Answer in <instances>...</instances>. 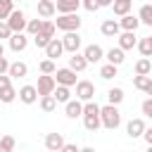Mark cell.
<instances>
[{
    "mask_svg": "<svg viewBox=\"0 0 152 152\" xmlns=\"http://www.w3.org/2000/svg\"><path fill=\"white\" fill-rule=\"evenodd\" d=\"M100 121H102V126L104 128H109V131H116L119 126H121V112H119V104H104V107H100Z\"/></svg>",
    "mask_w": 152,
    "mask_h": 152,
    "instance_id": "cell-1",
    "label": "cell"
},
{
    "mask_svg": "<svg viewBox=\"0 0 152 152\" xmlns=\"http://www.w3.org/2000/svg\"><path fill=\"white\" fill-rule=\"evenodd\" d=\"M55 26L59 31H78L81 28V17L78 12H66V14H59L55 19Z\"/></svg>",
    "mask_w": 152,
    "mask_h": 152,
    "instance_id": "cell-2",
    "label": "cell"
},
{
    "mask_svg": "<svg viewBox=\"0 0 152 152\" xmlns=\"http://www.w3.org/2000/svg\"><path fill=\"white\" fill-rule=\"evenodd\" d=\"M5 21H7V26L12 28V33H19V31H26V21H28V19H26V14H24L21 10H12Z\"/></svg>",
    "mask_w": 152,
    "mask_h": 152,
    "instance_id": "cell-3",
    "label": "cell"
},
{
    "mask_svg": "<svg viewBox=\"0 0 152 152\" xmlns=\"http://www.w3.org/2000/svg\"><path fill=\"white\" fill-rule=\"evenodd\" d=\"M62 45H64V52H78L81 50V33L78 31H64V38H62Z\"/></svg>",
    "mask_w": 152,
    "mask_h": 152,
    "instance_id": "cell-4",
    "label": "cell"
},
{
    "mask_svg": "<svg viewBox=\"0 0 152 152\" xmlns=\"http://www.w3.org/2000/svg\"><path fill=\"white\" fill-rule=\"evenodd\" d=\"M57 81H55V74H40L38 76V83H36V90H38V97L40 95H50L55 90Z\"/></svg>",
    "mask_w": 152,
    "mask_h": 152,
    "instance_id": "cell-5",
    "label": "cell"
},
{
    "mask_svg": "<svg viewBox=\"0 0 152 152\" xmlns=\"http://www.w3.org/2000/svg\"><path fill=\"white\" fill-rule=\"evenodd\" d=\"M76 97L81 100V102H88V100H93L95 97V83L93 81H76Z\"/></svg>",
    "mask_w": 152,
    "mask_h": 152,
    "instance_id": "cell-6",
    "label": "cell"
},
{
    "mask_svg": "<svg viewBox=\"0 0 152 152\" xmlns=\"http://www.w3.org/2000/svg\"><path fill=\"white\" fill-rule=\"evenodd\" d=\"M7 43H10V50H12V52H24V50L28 48V33H26V31L12 33V36L7 38Z\"/></svg>",
    "mask_w": 152,
    "mask_h": 152,
    "instance_id": "cell-7",
    "label": "cell"
},
{
    "mask_svg": "<svg viewBox=\"0 0 152 152\" xmlns=\"http://www.w3.org/2000/svg\"><path fill=\"white\" fill-rule=\"evenodd\" d=\"M55 81L59 86H76V71L71 66H64V69H55Z\"/></svg>",
    "mask_w": 152,
    "mask_h": 152,
    "instance_id": "cell-8",
    "label": "cell"
},
{
    "mask_svg": "<svg viewBox=\"0 0 152 152\" xmlns=\"http://www.w3.org/2000/svg\"><path fill=\"white\" fill-rule=\"evenodd\" d=\"M64 114H66V119H78V116H83V102H81L78 97L66 100V102H64Z\"/></svg>",
    "mask_w": 152,
    "mask_h": 152,
    "instance_id": "cell-9",
    "label": "cell"
},
{
    "mask_svg": "<svg viewBox=\"0 0 152 152\" xmlns=\"http://www.w3.org/2000/svg\"><path fill=\"white\" fill-rule=\"evenodd\" d=\"M43 50H45V57H50V59H59V57L64 55V45H62V38H50V43H48Z\"/></svg>",
    "mask_w": 152,
    "mask_h": 152,
    "instance_id": "cell-10",
    "label": "cell"
},
{
    "mask_svg": "<svg viewBox=\"0 0 152 152\" xmlns=\"http://www.w3.org/2000/svg\"><path fill=\"white\" fill-rule=\"evenodd\" d=\"M83 57L88 59V64H95V62L104 59V50H102L97 43H90V45H86V48H83Z\"/></svg>",
    "mask_w": 152,
    "mask_h": 152,
    "instance_id": "cell-11",
    "label": "cell"
},
{
    "mask_svg": "<svg viewBox=\"0 0 152 152\" xmlns=\"http://www.w3.org/2000/svg\"><path fill=\"white\" fill-rule=\"evenodd\" d=\"M119 48L126 52V50H133L135 48V43H138V36H135V31H119Z\"/></svg>",
    "mask_w": 152,
    "mask_h": 152,
    "instance_id": "cell-12",
    "label": "cell"
},
{
    "mask_svg": "<svg viewBox=\"0 0 152 152\" xmlns=\"http://www.w3.org/2000/svg\"><path fill=\"white\" fill-rule=\"evenodd\" d=\"M17 97L24 102V104H33V102H38V90H36V86H21L19 88V93H17Z\"/></svg>",
    "mask_w": 152,
    "mask_h": 152,
    "instance_id": "cell-13",
    "label": "cell"
},
{
    "mask_svg": "<svg viewBox=\"0 0 152 152\" xmlns=\"http://www.w3.org/2000/svg\"><path fill=\"white\" fill-rule=\"evenodd\" d=\"M142 131H145V121L140 116H135L126 124V135L128 138H142Z\"/></svg>",
    "mask_w": 152,
    "mask_h": 152,
    "instance_id": "cell-14",
    "label": "cell"
},
{
    "mask_svg": "<svg viewBox=\"0 0 152 152\" xmlns=\"http://www.w3.org/2000/svg\"><path fill=\"white\" fill-rule=\"evenodd\" d=\"M100 31H102V36H107V38H116L119 31H121V24H119V19H104L102 26H100Z\"/></svg>",
    "mask_w": 152,
    "mask_h": 152,
    "instance_id": "cell-15",
    "label": "cell"
},
{
    "mask_svg": "<svg viewBox=\"0 0 152 152\" xmlns=\"http://www.w3.org/2000/svg\"><path fill=\"white\" fill-rule=\"evenodd\" d=\"M45 147H48L50 152H59V150L64 147L62 133H48V135H45Z\"/></svg>",
    "mask_w": 152,
    "mask_h": 152,
    "instance_id": "cell-16",
    "label": "cell"
},
{
    "mask_svg": "<svg viewBox=\"0 0 152 152\" xmlns=\"http://www.w3.org/2000/svg\"><path fill=\"white\" fill-rule=\"evenodd\" d=\"M119 24H121V31H138V26H140V19H138V14H124L121 19H119Z\"/></svg>",
    "mask_w": 152,
    "mask_h": 152,
    "instance_id": "cell-17",
    "label": "cell"
},
{
    "mask_svg": "<svg viewBox=\"0 0 152 152\" xmlns=\"http://www.w3.org/2000/svg\"><path fill=\"white\" fill-rule=\"evenodd\" d=\"M104 59L112 62V64H116V66H121V64L126 62V55H124V50L116 45V48H109V50L104 52Z\"/></svg>",
    "mask_w": 152,
    "mask_h": 152,
    "instance_id": "cell-18",
    "label": "cell"
},
{
    "mask_svg": "<svg viewBox=\"0 0 152 152\" xmlns=\"http://www.w3.org/2000/svg\"><path fill=\"white\" fill-rule=\"evenodd\" d=\"M36 10H38V14L43 17V19H50V17H55V2L52 0H38L36 2Z\"/></svg>",
    "mask_w": 152,
    "mask_h": 152,
    "instance_id": "cell-19",
    "label": "cell"
},
{
    "mask_svg": "<svg viewBox=\"0 0 152 152\" xmlns=\"http://www.w3.org/2000/svg\"><path fill=\"white\" fill-rule=\"evenodd\" d=\"M81 7V0H57L55 2V10L59 14H66V12H78Z\"/></svg>",
    "mask_w": 152,
    "mask_h": 152,
    "instance_id": "cell-20",
    "label": "cell"
},
{
    "mask_svg": "<svg viewBox=\"0 0 152 152\" xmlns=\"http://www.w3.org/2000/svg\"><path fill=\"white\" fill-rule=\"evenodd\" d=\"M7 74L12 76V78H24L26 74H28V66H26V62H10V69H7Z\"/></svg>",
    "mask_w": 152,
    "mask_h": 152,
    "instance_id": "cell-21",
    "label": "cell"
},
{
    "mask_svg": "<svg viewBox=\"0 0 152 152\" xmlns=\"http://www.w3.org/2000/svg\"><path fill=\"white\" fill-rule=\"evenodd\" d=\"M69 66L78 74V71H83V69L88 66V59L83 57V52H71V57H69Z\"/></svg>",
    "mask_w": 152,
    "mask_h": 152,
    "instance_id": "cell-22",
    "label": "cell"
},
{
    "mask_svg": "<svg viewBox=\"0 0 152 152\" xmlns=\"http://www.w3.org/2000/svg\"><path fill=\"white\" fill-rule=\"evenodd\" d=\"M52 95H55V100H57V104H64L66 100H71V88L69 86H55V90H52Z\"/></svg>",
    "mask_w": 152,
    "mask_h": 152,
    "instance_id": "cell-23",
    "label": "cell"
},
{
    "mask_svg": "<svg viewBox=\"0 0 152 152\" xmlns=\"http://www.w3.org/2000/svg\"><path fill=\"white\" fill-rule=\"evenodd\" d=\"M131 7H133V2H131V0H114V2H112V10H114V14H116V17L128 14V12H131Z\"/></svg>",
    "mask_w": 152,
    "mask_h": 152,
    "instance_id": "cell-24",
    "label": "cell"
},
{
    "mask_svg": "<svg viewBox=\"0 0 152 152\" xmlns=\"http://www.w3.org/2000/svg\"><path fill=\"white\" fill-rule=\"evenodd\" d=\"M83 126H86V131H97L100 126H102V121H100V114H83Z\"/></svg>",
    "mask_w": 152,
    "mask_h": 152,
    "instance_id": "cell-25",
    "label": "cell"
},
{
    "mask_svg": "<svg viewBox=\"0 0 152 152\" xmlns=\"http://www.w3.org/2000/svg\"><path fill=\"white\" fill-rule=\"evenodd\" d=\"M116 74H119V66H116V64H112V62H107V64H102V66H100V78H104V81H112Z\"/></svg>",
    "mask_w": 152,
    "mask_h": 152,
    "instance_id": "cell-26",
    "label": "cell"
},
{
    "mask_svg": "<svg viewBox=\"0 0 152 152\" xmlns=\"http://www.w3.org/2000/svg\"><path fill=\"white\" fill-rule=\"evenodd\" d=\"M124 97H126V95H124V90H121L119 86H114V88L107 90V102H109V104H121Z\"/></svg>",
    "mask_w": 152,
    "mask_h": 152,
    "instance_id": "cell-27",
    "label": "cell"
},
{
    "mask_svg": "<svg viewBox=\"0 0 152 152\" xmlns=\"http://www.w3.org/2000/svg\"><path fill=\"white\" fill-rule=\"evenodd\" d=\"M40 109H43V112H48V114L57 109V100H55V95H52V93H50V95H40Z\"/></svg>",
    "mask_w": 152,
    "mask_h": 152,
    "instance_id": "cell-28",
    "label": "cell"
},
{
    "mask_svg": "<svg viewBox=\"0 0 152 152\" xmlns=\"http://www.w3.org/2000/svg\"><path fill=\"white\" fill-rule=\"evenodd\" d=\"M138 19H140V24H145V26H152V5H142L140 10H138Z\"/></svg>",
    "mask_w": 152,
    "mask_h": 152,
    "instance_id": "cell-29",
    "label": "cell"
},
{
    "mask_svg": "<svg viewBox=\"0 0 152 152\" xmlns=\"http://www.w3.org/2000/svg\"><path fill=\"white\" fill-rule=\"evenodd\" d=\"M133 69H135V74H152V59L150 57H140Z\"/></svg>",
    "mask_w": 152,
    "mask_h": 152,
    "instance_id": "cell-30",
    "label": "cell"
},
{
    "mask_svg": "<svg viewBox=\"0 0 152 152\" xmlns=\"http://www.w3.org/2000/svg\"><path fill=\"white\" fill-rule=\"evenodd\" d=\"M135 48H138V52H140L142 57H150V59H152V43H150V36H147V38H140V40L135 43Z\"/></svg>",
    "mask_w": 152,
    "mask_h": 152,
    "instance_id": "cell-31",
    "label": "cell"
},
{
    "mask_svg": "<svg viewBox=\"0 0 152 152\" xmlns=\"http://www.w3.org/2000/svg\"><path fill=\"white\" fill-rule=\"evenodd\" d=\"M38 33H43V36H48V38H55V33H57V26H55V21H48V19H43V26H40V31Z\"/></svg>",
    "mask_w": 152,
    "mask_h": 152,
    "instance_id": "cell-32",
    "label": "cell"
},
{
    "mask_svg": "<svg viewBox=\"0 0 152 152\" xmlns=\"http://www.w3.org/2000/svg\"><path fill=\"white\" fill-rule=\"evenodd\" d=\"M14 100H17V90H14L12 86H7L5 90H0V102L10 104V102H14Z\"/></svg>",
    "mask_w": 152,
    "mask_h": 152,
    "instance_id": "cell-33",
    "label": "cell"
},
{
    "mask_svg": "<svg viewBox=\"0 0 152 152\" xmlns=\"http://www.w3.org/2000/svg\"><path fill=\"white\" fill-rule=\"evenodd\" d=\"M14 147H17V140L12 135H2L0 138V152H12Z\"/></svg>",
    "mask_w": 152,
    "mask_h": 152,
    "instance_id": "cell-34",
    "label": "cell"
},
{
    "mask_svg": "<svg viewBox=\"0 0 152 152\" xmlns=\"http://www.w3.org/2000/svg\"><path fill=\"white\" fill-rule=\"evenodd\" d=\"M12 10H14V0H0V21H5Z\"/></svg>",
    "mask_w": 152,
    "mask_h": 152,
    "instance_id": "cell-35",
    "label": "cell"
},
{
    "mask_svg": "<svg viewBox=\"0 0 152 152\" xmlns=\"http://www.w3.org/2000/svg\"><path fill=\"white\" fill-rule=\"evenodd\" d=\"M38 69H40V74H55V69H57V64H55V59H50V57H45L40 64H38Z\"/></svg>",
    "mask_w": 152,
    "mask_h": 152,
    "instance_id": "cell-36",
    "label": "cell"
},
{
    "mask_svg": "<svg viewBox=\"0 0 152 152\" xmlns=\"http://www.w3.org/2000/svg\"><path fill=\"white\" fill-rule=\"evenodd\" d=\"M40 26H43V19H28L26 21V33L28 36H36L40 31Z\"/></svg>",
    "mask_w": 152,
    "mask_h": 152,
    "instance_id": "cell-37",
    "label": "cell"
},
{
    "mask_svg": "<svg viewBox=\"0 0 152 152\" xmlns=\"http://www.w3.org/2000/svg\"><path fill=\"white\" fill-rule=\"evenodd\" d=\"M81 7L88 12H97L100 10V0H81Z\"/></svg>",
    "mask_w": 152,
    "mask_h": 152,
    "instance_id": "cell-38",
    "label": "cell"
},
{
    "mask_svg": "<svg viewBox=\"0 0 152 152\" xmlns=\"http://www.w3.org/2000/svg\"><path fill=\"white\" fill-rule=\"evenodd\" d=\"M31 38H33V45H36V48H45V45L50 43V38L43 36V33H36V36H31Z\"/></svg>",
    "mask_w": 152,
    "mask_h": 152,
    "instance_id": "cell-39",
    "label": "cell"
},
{
    "mask_svg": "<svg viewBox=\"0 0 152 152\" xmlns=\"http://www.w3.org/2000/svg\"><path fill=\"white\" fill-rule=\"evenodd\" d=\"M140 109H142V114H145L147 119H152V97H147V100H142V104H140Z\"/></svg>",
    "mask_w": 152,
    "mask_h": 152,
    "instance_id": "cell-40",
    "label": "cell"
},
{
    "mask_svg": "<svg viewBox=\"0 0 152 152\" xmlns=\"http://www.w3.org/2000/svg\"><path fill=\"white\" fill-rule=\"evenodd\" d=\"M145 81H147V74H135V76H133V86H135L138 90H142Z\"/></svg>",
    "mask_w": 152,
    "mask_h": 152,
    "instance_id": "cell-41",
    "label": "cell"
},
{
    "mask_svg": "<svg viewBox=\"0 0 152 152\" xmlns=\"http://www.w3.org/2000/svg\"><path fill=\"white\" fill-rule=\"evenodd\" d=\"M12 36V28L7 26V21H0V40H7Z\"/></svg>",
    "mask_w": 152,
    "mask_h": 152,
    "instance_id": "cell-42",
    "label": "cell"
},
{
    "mask_svg": "<svg viewBox=\"0 0 152 152\" xmlns=\"http://www.w3.org/2000/svg\"><path fill=\"white\" fill-rule=\"evenodd\" d=\"M7 86H12V76L10 74H0V90H5Z\"/></svg>",
    "mask_w": 152,
    "mask_h": 152,
    "instance_id": "cell-43",
    "label": "cell"
},
{
    "mask_svg": "<svg viewBox=\"0 0 152 152\" xmlns=\"http://www.w3.org/2000/svg\"><path fill=\"white\" fill-rule=\"evenodd\" d=\"M7 69H10V62L5 55H0V74H7Z\"/></svg>",
    "mask_w": 152,
    "mask_h": 152,
    "instance_id": "cell-44",
    "label": "cell"
},
{
    "mask_svg": "<svg viewBox=\"0 0 152 152\" xmlns=\"http://www.w3.org/2000/svg\"><path fill=\"white\" fill-rule=\"evenodd\" d=\"M142 93L152 97V76H147V81H145V86H142Z\"/></svg>",
    "mask_w": 152,
    "mask_h": 152,
    "instance_id": "cell-45",
    "label": "cell"
},
{
    "mask_svg": "<svg viewBox=\"0 0 152 152\" xmlns=\"http://www.w3.org/2000/svg\"><path fill=\"white\" fill-rule=\"evenodd\" d=\"M62 150H64V152H78L81 147H78L76 142H64V147H62Z\"/></svg>",
    "mask_w": 152,
    "mask_h": 152,
    "instance_id": "cell-46",
    "label": "cell"
},
{
    "mask_svg": "<svg viewBox=\"0 0 152 152\" xmlns=\"http://www.w3.org/2000/svg\"><path fill=\"white\" fill-rule=\"evenodd\" d=\"M142 138H145V142L152 147V128H147V126H145V131H142Z\"/></svg>",
    "mask_w": 152,
    "mask_h": 152,
    "instance_id": "cell-47",
    "label": "cell"
},
{
    "mask_svg": "<svg viewBox=\"0 0 152 152\" xmlns=\"http://www.w3.org/2000/svg\"><path fill=\"white\" fill-rule=\"evenodd\" d=\"M114 0H100V7H112Z\"/></svg>",
    "mask_w": 152,
    "mask_h": 152,
    "instance_id": "cell-48",
    "label": "cell"
},
{
    "mask_svg": "<svg viewBox=\"0 0 152 152\" xmlns=\"http://www.w3.org/2000/svg\"><path fill=\"white\" fill-rule=\"evenodd\" d=\"M0 55H5V45H2V40H0Z\"/></svg>",
    "mask_w": 152,
    "mask_h": 152,
    "instance_id": "cell-49",
    "label": "cell"
},
{
    "mask_svg": "<svg viewBox=\"0 0 152 152\" xmlns=\"http://www.w3.org/2000/svg\"><path fill=\"white\" fill-rule=\"evenodd\" d=\"M14 2H21V0H14Z\"/></svg>",
    "mask_w": 152,
    "mask_h": 152,
    "instance_id": "cell-50",
    "label": "cell"
},
{
    "mask_svg": "<svg viewBox=\"0 0 152 152\" xmlns=\"http://www.w3.org/2000/svg\"><path fill=\"white\" fill-rule=\"evenodd\" d=\"M150 43H152V36H150Z\"/></svg>",
    "mask_w": 152,
    "mask_h": 152,
    "instance_id": "cell-51",
    "label": "cell"
},
{
    "mask_svg": "<svg viewBox=\"0 0 152 152\" xmlns=\"http://www.w3.org/2000/svg\"><path fill=\"white\" fill-rule=\"evenodd\" d=\"M150 150H152V147H150Z\"/></svg>",
    "mask_w": 152,
    "mask_h": 152,
    "instance_id": "cell-52",
    "label": "cell"
}]
</instances>
